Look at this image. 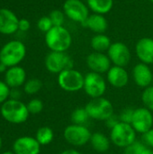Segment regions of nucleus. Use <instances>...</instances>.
Instances as JSON below:
<instances>
[{"label": "nucleus", "instance_id": "f257e3e1", "mask_svg": "<svg viewBox=\"0 0 153 154\" xmlns=\"http://www.w3.org/2000/svg\"><path fill=\"white\" fill-rule=\"evenodd\" d=\"M44 41L50 51L66 52L72 44V35L64 26H53L45 33Z\"/></svg>", "mask_w": 153, "mask_h": 154}, {"label": "nucleus", "instance_id": "f03ea898", "mask_svg": "<svg viewBox=\"0 0 153 154\" xmlns=\"http://www.w3.org/2000/svg\"><path fill=\"white\" fill-rule=\"evenodd\" d=\"M0 114L8 123L19 125L26 122L29 117V111L26 104L19 99L10 98L1 105Z\"/></svg>", "mask_w": 153, "mask_h": 154}, {"label": "nucleus", "instance_id": "7ed1b4c3", "mask_svg": "<svg viewBox=\"0 0 153 154\" xmlns=\"http://www.w3.org/2000/svg\"><path fill=\"white\" fill-rule=\"evenodd\" d=\"M26 56V47L18 40L6 42L0 50V62L7 68L18 66Z\"/></svg>", "mask_w": 153, "mask_h": 154}, {"label": "nucleus", "instance_id": "20e7f679", "mask_svg": "<svg viewBox=\"0 0 153 154\" xmlns=\"http://www.w3.org/2000/svg\"><path fill=\"white\" fill-rule=\"evenodd\" d=\"M136 132L130 124L118 123L110 131V141L119 148H126L136 142Z\"/></svg>", "mask_w": 153, "mask_h": 154}, {"label": "nucleus", "instance_id": "39448f33", "mask_svg": "<svg viewBox=\"0 0 153 154\" xmlns=\"http://www.w3.org/2000/svg\"><path fill=\"white\" fill-rule=\"evenodd\" d=\"M85 108L90 117L96 121L106 122L109 117L114 115V106L111 101L105 97H98L91 99Z\"/></svg>", "mask_w": 153, "mask_h": 154}, {"label": "nucleus", "instance_id": "423d86ee", "mask_svg": "<svg viewBox=\"0 0 153 154\" xmlns=\"http://www.w3.org/2000/svg\"><path fill=\"white\" fill-rule=\"evenodd\" d=\"M85 76L75 69H68L58 74V84L60 88L69 93L83 89Z\"/></svg>", "mask_w": 153, "mask_h": 154}, {"label": "nucleus", "instance_id": "0eeeda50", "mask_svg": "<svg viewBox=\"0 0 153 154\" xmlns=\"http://www.w3.org/2000/svg\"><path fill=\"white\" fill-rule=\"evenodd\" d=\"M91 132L86 125H68L63 132V137L65 141L76 147H80L86 145L90 142Z\"/></svg>", "mask_w": 153, "mask_h": 154}, {"label": "nucleus", "instance_id": "6e6552de", "mask_svg": "<svg viewBox=\"0 0 153 154\" xmlns=\"http://www.w3.org/2000/svg\"><path fill=\"white\" fill-rule=\"evenodd\" d=\"M106 81L101 74L90 71L85 75L83 90L92 99L102 97L106 91Z\"/></svg>", "mask_w": 153, "mask_h": 154}, {"label": "nucleus", "instance_id": "1a4fd4ad", "mask_svg": "<svg viewBox=\"0 0 153 154\" xmlns=\"http://www.w3.org/2000/svg\"><path fill=\"white\" fill-rule=\"evenodd\" d=\"M62 8L66 17L82 25L90 14L87 5L81 0H65Z\"/></svg>", "mask_w": 153, "mask_h": 154}, {"label": "nucleus", "instance_id": "9d476101", "mask_svg": "<svg viewBox=\"0 0 153 154\" xmlns=\"http://www.w3.org/2000/svg\"><path fill=\"white\" fill-rule=\"evenodd\" d=\"M46 69L52 74H60L65 69L73 68V60L66 52L50 51L44 60Z\"/></svg>", "mask_w": 153, "mask_h": 154}, {"label": "nucleus", "instance_id": "9b49d317", "mask_svg": "<svg viewBox=\"0 0 153 154\" xmlns=\"http://www.w3.org/2000/svg\"><path fill=\"white\" fill-rule=\"evenodd\" d=\"M107 56L109 57L114 66L124 68H125L130 63L132 59V54L129 47L122 42H112L107 51Z\"/></svg>", "mask_w": 153, "mask_h": 154}, {"label": "nucleus", "instance_id": "f8f14e48", "mask_svg": "<svg viewBox=\"0 0 153 154\" xmlns=\"http://www.w3.org/2000/svg\"><path fill=\"white\" fill-rule=\"evenodd\" d=\"M136 133L143 134L153 128L152 112L146 107H139L134 109L133 117L131 123Z\"/></svg>", "mask_w": 153, "mask_h": 154}, {"label": "nucleus", "instance_id": "ddd939ff", "mask_svg": "<svg viewBox=\"0 0 153 154\" xmlns=\"http://www.w3.org/2000/svg\"><path fill=\"white\" fill-rule=\"evenodd\" d=\"M86 63L90 71L101 75L104 73H107V71L112 67V62L109 57L104 52L93 51L92 53L87 55L86 59Z\"/></svg>", "mask_w": 153, "mask_h": 154}, {"label": "nucleus", "instance_id": "4468645a", "mask_svg": "<svg viewBox=\"0 0 153 154\" xmlns=\"http://www.w3.org/2000/svg\"><path fill=\"white\" fill-rule=\"evenodd\" d=\"M19 18L10 9L0 8V33L12 35L18 31Z\"/></svg>", "mask_w": 153, "mask_h": 154}, {"label": "nucleus", "instance_id": "2eb2a0df", "mask_svg": "<svg viewBox=\"0 0 153 154\" xmlns=\"http://www.w3.org/2000/svg\"><path fill=\"white\" fill-rule=\"evenodd\" d=\"M14 154H40L41 144L32 136H22L17 138L13 144Z\"/></svg>", "mask_w": 153, "mask_h": 154}, {"label": "nucleus", "instance_id": "dca6fc26", "mask_svg": "<svg viewBox=\"0 0 153 154\" xmlns=\"http://www.w3.org/2000/svg\"><path fill=\"white\" fill-rule=\"evenodd\" d=\"M133 79L134 83L142 88L151 86L153 83V73L149 65L140 62L133 69Z\"/></svg>", "mask_w": 153, "mask_h": 154}, {"label": "nucleus", "instance_id": "f3484780", "mask_svg": "<svg viewBox=\"0 0 153 154\" xmlns=\"http://www.w3.org/2000/svg\"><path fill=\"white\" fill-rule=\"evenodd\" d=\"M135 53L141 62L147 65L153 64V38L140 39L135 44Z\"/></svg>", "mask_w": 153, "mask_h": 154}, {"label": "nucleus", "instance_id": "a211bd4d", "mask_svg": "<svg viewBox=\"0 0 153 154\" xmlns=\"http://www.w3.org/2000/svg\"><path fill=\"white\" fill-rule=\"evenodd\" d=\"M107 82L115 88H123L129 83V73L124 67L112 66L106 73Z\"/></svg>", "mask_w": 153, "mask_h": 154}, {"label": "nucleus", "instance_id": "6ab92c4d", "mask_svg": "<svg viewBox=\"0 0 153 154\" xmlns=\"http://www.w3.org/2000/svg\"><path fill=\"white\" fill-rule=\"evenodd\" d=\"M5 82L10 88H18L26 82V71L21 66L8 68L5 73Z\"/></svg>", "mask_w": 153, "mask_h": 154}, {"label": "nucleus", "instance_id": "aec40b11", "mask_svg": "<svg viewBox=\"0 0 153 154\" xmlns=\"http://www.w3.org/2000/svg\"><path fill=\"white\" fill-rule=\"evenodd\" d=\"M84 27L89 29L96 34L105 33L108 28V22L105 15L99 14H91L83 24Z\"/></svg>", "mask_w": 153, "mask_h": 154}, {"label": "nucleus", "instance_id": "412c9836", "mask_svg": "<svg viewBox=\"0 0 153 154\" xmlns=\"http://www.w3.org/2000/svg\"><path fill=\"white\" fill-rule=\"evenodd\" d=\"M90 144L92 148L97 152H106L110 148V138L100 132L92 134L90 138Z\"/></svg>", "mask_w": 153, "mask_h": 154}, {"label": "nucleus", "instance_id": "4be33fe9", "mask_svg": "<svg viewBox=\"0 0 153 154\" xmlns=\"http://www.w3.org/2000/svg\"><path fill=\"white\" fill-rule=\"evenodd\" d=\"M88 8L94 14H106L114 7V0H87Z\"/></svg>", "mask_w": 153, "mask_h": 154}, {"label": "nucleus", "instance_id": "5701e85b", "mask_svg": "<svg viewBox=\"0 0 153 154\" xmlns=\"http://www.w3.org/2000/svg\"><path fill=\"white\" fill-rule=\"evenodd\" d=\"M111 39L105 33L96 34L92 37L90 41V46L96 52H105L107 51L111 46Z\"/></svg>", "mask_w": 153, "mask_h": 154}, {"label": "nucleus", "instance_id": "b1692460", "mask_svg": "<svg viewBox=\"0 0 153 154\" xmlns=\"http://www.w3.org/2000/svg\"><path fill=\"white\" fill-rule=\"evenodd\" d=\"M54 138V133L51 128L48 126H42L39 128L35 134V139L38 143L41 145H48L50 144Z\"/></svg>", "mask_w": 153, "mask_h": 154}, {"label": "nucleus", "instance_id": "393cba45", "mask_svg": "<svg viewBox=\"0 0 153 154\" xmlns=\"http://www.w3.org/2000/svg\"><path fill=\"white\" fill-rule=\"evenodd\" d=\"M70 119L72 124L74 125H85L86 123L90 119L87 110L85 107H78L71 113Z\"/></svg>", "mask_w": 153, "mask_h": 154}, {"label": "nucleus", "instance_id": "a878e982", "mask_svg": "<svg viewBox=\"0 0 153 154\" xmlns=\"http://www.w3.org/2000/svg\"><path fill=\"white\" fill-rule=\"evenodd\" d=\"M42 88V82L39 79H31L26 80L23 85V91L28 95L37 94Z\"/></svg>", "mask_w": 153, "mask_h": 154}, {"label": "nucleus", "instance_id": "bb28decb", "mask_svg": "<svg viewBox=\"0 0 153 154\" xmlns=\"http://www.w3.org/2000/svg\"><path fill=\"white\" fill-rule=\"evenodd\" d=\"M142 102L144 107L153 112V85L144 88L142 93Z\"/></svg>", "mask_w": 153, "mask_h": 154}, {"label": "nucleus", "instance_id": "cd10ccee", "mask_svg": "<svg viewBox=\"0 0 153 154\" xmlns=\"http://www.w3.org/2000/svg\"><path fill=\"white\" fill-rule=\"evenodd\" d=\"M52 23H53V26H63L64 24V22H65V14L63 11L61 10H53L49 14Z\"/></svg>", "mask_w": 153, "mask_h": 154}, {"label": "nucleus", "instance_id": "c85d7f7f", "mask_svg": "<svg viewBox=\"0 0 153 154\" xmlns=\"http://www.w3.org/2000/svg\"><path fill=\"white\" fill-rule=\"evenodd\" d=\"M27 108L30 114L32 115H37L40 114L43 109V103L41 99L38 98H32L31 99L27 104Z\"/></svg>", "mask_w": 153, "mask_h": 154}, {"label": "nucleus", "instance_id": "c756f323", "mask_svg": "<svg viewBox=\"0 0 153 154\" xmlns=\"http://www.w3.org/2000/svg\"><path fill=\"white\" fill-rule=\"evenodd\" d=\"M37 27L41 32L46 33L53 27V23H52V22H51L49 15L48 16H42L38 20Z\"/></svg>", "mask_w": 153, "mask_h": 154}, {"label": "nucleus", "instance_id": "7c9ffc66", "mask_svg": "<svg viewBox=\"0 0 153 154\" xmlns=\"http://www.w3.org/2000/svg\"><path fill=\"white\" fill-rule=\"evenodd\" d=\"M146 145L141 142H134L128 147L124 148V154H142Z\"/></svg>", "mask_w": 153, "mask_h": 154}, {"label": "nucleus", "instance_id": "2f4dec72", "mask_svg": "<svg viewBox=\"0 0 153 154\" xmlns=\"http://www.w3.org/2000/svg\"><path fill=\"white\" fill-rule=\"evenodd\" d=\"M133 114H134V109L133 108L126 107V108L123 109L122 112L120 113V115L118 116L120 122L131 125L133 117Z\"/></svg>", "mask_w": 153, "mask_h": 154}, {"label": "nucleus", "instance_id": "473e14b6", "mask_svg": "<svg viewBox=\"0 0 153 154\" xmlns=\"http://www.w3.org/2000/svg\"><path fill=\"white\" fill-rule=\"evenodd\" d=\"M11 88L7 86L5 81L0 80V105L4 104L10 97Z\"/></svg>", "mask_w": 153, "mask_h": 154}, {"label": "nucleus", "instance_id": "72a5a7b5", "mask_svg": "<svg viewBox=\"0 0 153 154\" xmlns=\"http://www.w3.org/2000/svg\"><path fill=\"white\" fill-rule=\"evenodd\" d=\"M142 140L147 147L153 149V128L142 134Z\"/></svg>", "mask_w": 153, "mask_h": 154}, {"label": "nucleus", "instance_id": "f704fd0d", "mask_svg": "<svg viewBox=\"0 0 153 154\" xmlns=\"http://www.w3.org/2000/svg\"><path fill=\"white\" fill-rule=\"evenodd\" d=\"M31 28V23L29 20L25 18H22L19 20V24H18V30L21 32H27Z\"/></svg>", "mask_w": 153, "mask_h": 154}, {"label": "nucleus", "instance_id": "c9c22d12", "mask_svg": "<svg viewBox=\"0 0 153 154\" xmlns=\"http://www.w3.org/2000/svg\"><path fill=\"white\" fill-rule=\"evenodd\" d=\"M118 123H120L119 116H115V114L106 121V126H107L108 128H110V129H112L113 127H115Z\"/></svg>", "mask_w": 153, "mask_h": 154}, {"label": "nucleus", "instance_id": "e433bc0d", "mask_svg": "<svg viewBox=\"0 0 153 154\" xmlns=\"http://www.w3.org/2000/svg\"><path fill=\"white\" fill-rule=\"evenodd\" d=\"M10 96L13 99H19V97H20L19 96H21V93L18 91L17 88H12Z\"/></svg>", "mask_w": 153, "mask_h": 154}, {"label": "nucleus", "instance_id": "4c0bfd02", "mask_svg": "<svg viewBox=\"0 0 153 154\" xmlns=\"http://www.w3.org/2000/svg\"><path fill=\"white\" fill-rule=\"evenodd\" d=\"M60 154H82L81 152H79L77 150H74V149H68V150H65L63 152H61Z\"/></svg>", "mask_w": 153, "mask_h": 154}, {"label": "nucleus", "instance_id": "58836bf2", "mask_svg": "<svg viewBox=\"0 0 153 154\" xmlns=\"http://www.w3.org/2000/svg\"><path fill=\"white\" fill-rule=\"evenodd\" d=\"M142 154H153V149L151 148H149V147H145V149L143 150L142 153Z\"/></svg>", "mask_w": 153, "mask_h": 154}, {"label": "nucleus", "instance_id": "ea45409f", "mask_svg": "<svg viewBox=\"0 0 153 154\" xmlns=\"http://www.w3.org/2000/svg\"><path fill=\"white\" fill-rule=\"evenodd\" d=\"M7 69L8 68L5 64H3V63L0 62V73H5V71L7 70Z\"/></svg>", "mask_w": 153, "mask_h": 154}, {"label": "nucleus", "instance_id": "a19ab883", "mask_svg": "<svg viewBox=\"0 0 153 154\" xmlns=\"http://www.w3.org/2000/svg\"><path fill=\"white\" fill-rule=\"evenodd\" d=\"M0 154H14V152H2V153Z\"/></svg>", "mask_w": 153, "mask_h": 154}, {"label": "nucleus", "instance_id": "79ce46f5", "mask_svg": "<svg viewBox=\"0 0 153 154\" xmlns=\"http://www.w3.org/2000/svg\"><path fill=\"white\" fill-rule=\"evenodd\" d=\"M2 143H3V142H2V137H1V135H0V150H1V148H2Z\"/></svg>", "mask_w": 153, "mask_h": 154}, {"label": "nucleus", "instance_id": "37998d69", "mask_svg": "<svg viewBox=\"0 0 153 154\" xmlns=\"http://www.w3.org/2000/svg\"><path fill=\"white\" fill-rule=\"evenodd\" d=\"M150 2H151V3H153V0H149Z\"/></svg>", "mask_w": 153, "mask_h": 154}]
</instances>
